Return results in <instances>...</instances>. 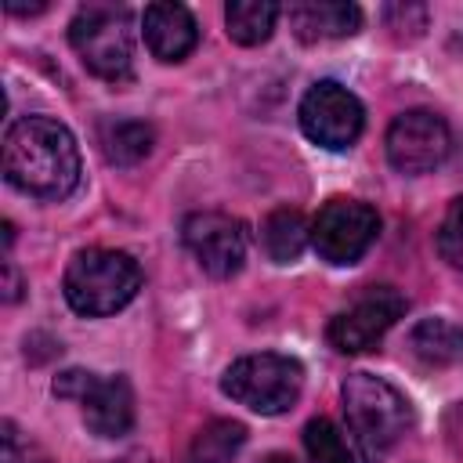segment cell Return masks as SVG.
<instances>
[{
  "label": "cell",
  "instance_id": "obj_11",
  "mask_svg": "<svg viewBox=\"0 0 463 463\" xmlns=\"http://www.w3.org/2000/svg\"><path fill=\"white\" fill-rule=\"evenodd\" d=\"M83 420L98 438H119L134 427V391L127 376H94L83 394Z\"/></svg>",
  "mask_w": 463,
  "mask_h": 463
},
{
  "label": "cell",
  "instance_id": "obj_19",
  "mask_svg": "<svg viewBox=\"0 0 463 463\" xmlns=\"http://www.w3.org/2000/svg\"><path fill=\"white\" fill-rule=\"evenodd\" d=\"M304 449H307V459L311 463H351V452H347L344 434L326 416H315L304 427Z\"/></svg>",
  "mask_w": 463,
  "mask_h": 463
},
{
  "label": "cell",
  "instance_id": "obj_9",
  "mask_svg": "<svg viewBox=\"0 0 463 463\" xmlns=\"http://www.w3.org/2000/svg\"><path fill=\"white\" fill-rule=\"evenodd\" d=\"M181 239L199 268L213 279H228L246 260V224L221 210L188 213L181 224Z\"/></svg>",
  "mask_w": 463,
  "mask_h": 463
},
{
  "label": "cell",
  "instance_id": "obj_5",
  "mask_svg": "<svg viewBox=\"0 0 463 463\" xmlns=\"http://www.w3.org/2000/svg\"><path fill=\"white\" fill-rule=\"evenodd\" d=\"M300 387H304L300 362L289 354H271V351L246 354V358L232 362L221 376V391L232 402H239L260 416H279V412L293 409L300 398Z\"/></svg>",
  "mask_w": 463,
  "mask_h": 463
},
{
  "label": "cell",
  "instance_id": "obj_12",
  "mask_svg": "<svg viewBox=\"0 0 463 463\" xmlns=\"http://www.w3.org/2000/svg\"><path fill=\"white\" fill-rule=\"evenodd\" d=\"M141 25H145V43L159 61H181L199 43L195 18L181 4H148Z\"/></svg>",
  "mask_w": 463,
  "mask_h": 463
},
{
  "label": "cell",
  "instance_id": "obj_3",
  "mask_svg": "<svg viewBox=\"0 0 463 463\" xmlns=\"http://www.w3.org/2000/svg\"><path fill=\"white\" fill-rule=\"evenodd\" d=\"M65 300L80 315H112L141 289V268L123 250H80L65 268Z\"/></svg>",
  "mask_w": 463,
  "mask_h": 463
},
{
  "label": "cell",
  "instance_id": "obj_14",
  "mask_svg": "<svg viewBox=\"0 0 463 463\" xmlns=\"http://www.w3.org/2000/svg\"><path fill=\"white\" fill-rule=\"evenodd\" d=\"M307 242H311V228H307V221H304L300 210L282 206V210L268 213V221L260 224V250H264L268 260H275V264L297 260Z\"/></svg>",
  "mask_w": 463,
  "mask_h": 463
},
{
  "label": "cell",
  "instance_id": "obj_1",
  "mask_svg": "<svg viewBox=\"0 0 463 463\" xmlns=\"http://www.w3.org/2000/svg\"><path fill=\"white\" fill-rule=\"evenodd\" d=\"M4 177L36 199H65L80 184V148L65 123L25 116L4 137Z\"/></svg>",
  "mask_w": 463,
  "mask_h": 463
},
{
  "label": "cell",
  "instance_id": "obj_13",
  "mask_svg": "<svg viewBox=\"0 0 463 463\" xmlns=\"http://www.w3.org/2000/svg\"><path fill=\"white\" fill-rule=\"evenodd\" d=\"M286 18H289V29L304 43L340 40V36L358 33L362 25L358 4H344V0H297L286 7Z\"/></svg>",
  "mask_w": 463,
  "mask_h": 463
},
{
  "label": "cell",
  "instance_id": "obj_25",
  "mask_svg": "<svg viewBox=\"0 0 463 463\" xmlns=\"http://www.w3.org/2000/svg\"><path fill=\"white\" fill-rule=\"evenodd\" d=\"M116 463H148V456H145V452H127V456L116 459Z\"/></svg>",
  "mask_w": 463,
  "mask_h": 463
},
{
  "label": "cell",
  "instance_id": "obj_4",
  "mask_svg": "<svg viewBox=\"0 0 463 463\" xmlns=\"http://www.w3.org/2000/svg\"><path fill=\"white\" fill-rule=\"evenodd\" d=\"M69 43L80 61L101 80H127L134 72L130 11L116 4H83L69 22Z\"/></svg>",
  "mask_w": 463,
  "mask_h": 463
},
{
  "label": "cell",
  "instance_id": "obj_17",
  "mask_svg": "<svg viewBox=\"0 0 463 463\" xmlns=\"http://www.w3.org/2000/svg\"><path fill=\"white\" fill-rule=\"evenodd\" d=\"M101 152L116 166H134L152 152V127L141 119H112L101 127Z\"/></svg>",
  "mask_w": 463,
  "mask_h": 463
},
{
  "label": "cell",
  "instance_id": "obj_15",
  "mask_svg": "<svg viewBox=\"0 0 463 463\" xmlns=\"http://www.w3.org/2000/svg\"><path fill=\"white\" fill-rule=\"evenodd\" d=\"M412 351L420 362L427 365H456L463 362V326L449 322V318H423L412 336H409Z\"/></svg>",
  "mask_w": 463,
  "mask_h": 463
},
{
  "label": "cell",
  "instance_id": "obj_20",
  "mask_svg": "<svg viewBox=\"0 0 463 463\" xmlns=\"http://www.w3.org/2000/svg\"><path fill=\"white\" fill-rule=\"evenodd\" d=\"M438 253L441 260H449L456 271H463V199H456L438 228Z\"/></svg>",
  "mask_w": 463,
  "mask_h": 463
},
{
  "label": "cell",
  "instance_id": "obj_26",
  "mask_svg": "<svg viewBox=\"0 0 463 463\" xmlns=\"http://www.w3.org/2000/svg\"><path fill=\"white\" fill-rule=\"evenodd\" d=\"M260 463H293V459H289L286 452H271V456H264Z\"/></svg>",
  "mask_w": 463,
  "mask_h": 463
},
{
  "label": "cell",
  "instance_id": "obj_23",
  "mask_svg": "<svg viewBox=\"0 0 463 463\" xmlns=\"http://www.w3.org/2000/svg\"><path fill=\"white\" fill-rule=\"evenodd\" d=\"M43 7H47V4H14V0H7V4H4V11H7V14H40Z\"/></svg>",
  "mask_w": 463,
  "mask_h": 463
},
{
  "label": "cell",
  "instance_id": "obj_2",
  "mask_svg": "<svg viewBox=\"0 0 463 463\" xmlns=\"http://www.w3.org/2000/svg\"><path fill=\"white\" fill-rule=\"evenodd\" d=\"M344 416L362 463H383L412 423L409 402L380 376L354 373L344 383Z\"/></svg>",
  "mask_w": 463,
  "mask_h": 463
},
{
  "label": "cell",
  "instance_id": "obj_21",
  "mask_svg": "<svg viewBox=\"0 0 463 463\" xmlns=\"http://www.w3.org/2000/svg\"><path fill=\"white\" fill-rule=\"evenodd\" d=\"M0 463H47L43 449L36 441H29L11 420H4V434H0Z\"/></svg>",
  "mask_w": 463,
  "mask_h": 463
},
{
  "label": "cell",
  "instance_id": "obj_18",
  "mask_svg": "<svg viewBox=\"0 0 463 463\" xmlns=\"http://www.w3.org/2000/svg\"><path fill=\"white\" fill-rule=\"evenodd\" d=\"M246 441V427L235 420H213L206 423L192 449H188V463H232V456L242 449Z\"/></svg>",
  "mask_w": 463,
  "mask_h": 463
},
{
  "label": "cell",
  "instance_id": "obj_10",
  "mask_svg": "<svg viewBox=\"0 0 463 463\" xmlns=\"http://www.w3.org/2000/svg\"><path fill=\"white\" fill-rule=\"evenodd\" d=\"M452 148L449 123L427 109L402 112L387 130V159L398 174H427L445 163Z\"/></svg>",
  "mask_w": 463,
  "mask_h": 463
},
{
  "label": "cell",
  "instance_id": "obj_8",
  "mask_svg": "<svg viewBox=\"0 0 463 463\" xmlns=\"http://www.w3.org/2000/svg\"><path fill=\"white\" fill-rule=\"evenodd\" d=\"M362 127H365L362 101L333 80L315 83L300 101V130L322 148H333V152L351 148L358 141Z\"/></svg>",
  "mask_w": 463,
  "mask_h": 463
},
{
  "label": "cell",
  "instance_id": "obj_22",
  "mask_svg": "<svg viewBox=\"0 0 463 463\" xmlns=\"http://www.w3.org/2000/svg\"><path fill=\"white\" fill-rule=\"evenodd\" d=\"M90 383H94V373H87V369H69V373H61V376L54 380V394H58V398H76V402H83V394L90 391Z\"/></svg>",
  "mask_w": 463,
  "mask_h": 463
},
{
  "label": "cell",
  "instance_id": "obj_7",
  "mask_svg": "<svg viewBox=\"0 0 463 463\" xmlns=\"http://www.w3.org/2000/svg\"><path fill=\"white\" fill-rule=\"evenodd\" d=\"M409 300L394 289V286H369L351 307H344L340 315L329 318V344L340 351V354H358V351H369L383 340V333L405 315Z\"/></svg>",
  "mask_w": 463,
  "mask_h": 463
},
{
  "label": "cell",
  "instance_id": "obj_16",
  "mask_svg": "<svg viewBox=\"0 0 463 463\" xmlns=\"http://www.w3.org/2000/svg\"><path fill=\"white\" fill-rule=\"evenodd\" d=\"M279 4L271 0H232L224 7V25H228V36L242 47H253V43H264L275 29V18H279Z\"/></svg>",
  "mask_w": 463,
  "mask_h": 463
},
{
  "label": "cell",
  "instance_id": "obj_6",
  "mask_svg": "<svg viewBox=\"0 0 463 463\" xmlns=\"http://www.w3.org/2000/svg\"><path fill=\"white\" fill-rule=\"evenodd\" d=\"M380 217L369 203L358 199H329L311 221V246L329 264H354L376 242Z\"/></svg>",
  "mask_w": 463,
  "mask_h": 463
},
{
  "label": "cell",
  "instance_id": "obj_24",
  "mask_svg": "<svg viewBox=\"0 0 463 463\" xmlns=\"http://www.w3.org/2000/svg\"><path fill=\"white\" fill-rule=\"evenodd\" d=\"M4 297L7 300H18V279H14V268L7 264V286H4Z\"/></svg>",
  "mask_w": 463,
  "mask_h": 463
}]
</instances>
